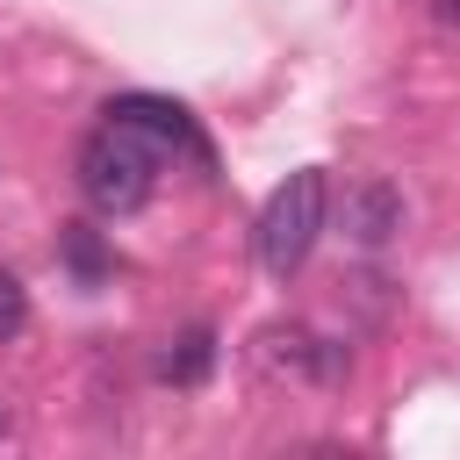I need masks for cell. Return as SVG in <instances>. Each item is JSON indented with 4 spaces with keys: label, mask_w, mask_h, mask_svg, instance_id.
<instances>
[{
    "label": "cell",
    "mask_w": 460,
    "mask_h": 460,
    "mask_svg": "<svg viewBox=\"0 0 460 460\" xmlns=\"http://www.w3.org/2000/svg\"><path fill=\"white\" fill-rule=\"evenodd\" d=\"M79 194H86V208H101V216H137L151 194H158V151L137 137V129H122V122H101L86 144H79Z\"/></svg>",
    "instance_id": "6da1fadb"
},
{
    "label": "cell",
    "mask_w": 460,
    "mask_h": 460,
    "mask_svg": "<svg viewBox=\"0 0 460 460\" xmlns=\"http://www.w3.org/2000/svg\"><path fill=\"white\" fill-rule=\"evenodd\" d=\"M323 216H331V180H323V165H295V172L266 194V208H259V266H266L273 280L302 273V259L316 252Z\"/></svg>",
    "instance_id": "7a4b0ae2"
},
{
    "label": "cell",
    "mask_w": 460,
    "mask_h": 460,
    "mask_svg": "<svg viewBox=\"0 0 460 460\" xmlns=\"http://www.w3.org/2000/svg\"><path fill=\"white\" fill-rule=\"evenodd\" d=\"M101 122L137 129L158 158H194L201 172H216V151H208V137L194 129V115H187L180 101H158V93H122V101H108V108H101Z\"/></svg>",
    "instance_id": "3957f363"
},
{
    "label": "cell",
    "mask_w": 460,
    "mask_h": 460,
    "mask_svg": "<svg viewBox=\"0 0 460 460\" xmlns=\"http://www.w3.org/2000/svg\"><path fill=\"white\" fill-rule=\"evenodd\" d=\"M338 223H345V237L352 244H388L395 230H402V194L388 187V180H352L345 187V201H338Z\"/></svg>",
    "instance_id": "277c9868"
},
{
    "label": "cell",
    "mask_w": 460,
    "mask_h": 460,
    "mask_svg": "<svg viewBox=\"0 0 460 460\" xmlns=\"http://www.w3.org/2000/svg\"><path fill=\"white\" fill-rule=\"evenodd\" d=\"M266 359H273V367H295V374H316V381H331V374L345 367V352H338L331 338L302 331V323H295V331L273 323V331H266Z\"/></svg>",
    "instance_id": "5b68a950"
},
{
    "label": "cell",
    "mask_w": 460,
    "mask_h": 460,
    "mask_svg": "<svg viewBox=\"0 0 460 460\" xmlns=\"http://www.w3.org/2000/svg\"><path fill=\"white\" fill-rule=\"evenodd\" d=\"M58 252H65V266L79 273V288H101V280H108V266H115L93 223H65V230H58Z\"/></svg>",
    "instance_id": "8992f818"
},
{
    "label": "cell",
    "mask_w": 460,
    "mask_h": 460,
    "mask_svg": "<svg viewBox=\"0 0 460 460\" xmlns=\"http://www.w3.org/2000/svg\"><path fill=\"white\" fill-rule=\"evenodd\" d=\"M208 367H216V331H208V323L180 331V338H172V352H165V381L201 388V381H208Z\"/></svg>",
    "instance_id": "52a82bcc"
},
{
    "label": "cell",
    "mask_w": 460,
    "mask_h": 460,
    "mask_svg": "<svg viewBox=\"0 0 460 460\" xmlns=\"http://www.w3.org/2000/svg\"><path fill=\"white\" fill-rule=\"evenodd\" d=\"M29 323V302H22V280L14 273H0V338H14Z\"/></svg>",
    "instance_id": "ba28073f"
},
{
    "label": "cell",
    "mask_w": 460,
    "mask_h": 460,
    "mask_svg": "<svg viewBox=\"0 0 460 460\" xmlns=\"http://www.w3.org/2000/svg\"><path fill=\"white\" fill-rule=\"evenodd\" d=\"M438 7V22H460V0H431Z\"/></svg>",
    "instance_id": "9c48e42d"
}]
</instances>
